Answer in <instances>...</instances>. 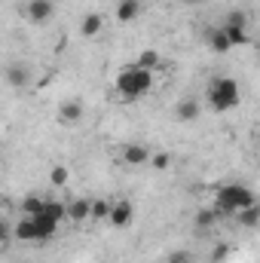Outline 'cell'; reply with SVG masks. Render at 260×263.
Listing matches in <instances>:
<instances>
[{"mask_svg": "<svg viewBox=\"0 0 260 263\" xmlns=\"http://www.w3.org/2000/svg\"><path fill=\"white\" fill-rule=\"evenodd\" d=\"M138 67H144V70H153V67L162 65V55L156 52V49H144V52H138Z\"/></svg>", "mask_w": 260, "mask_h": 263, "instance_id": "d6986e66", "label": "cell"}, {"mask_svg": "<svg viewBox=\"0 0 260 263\" xmlns=\"http://www.w3.org/2000/svg\"><path fill=\"white\" fill-rule=\"evenodd\" d=\"M205 95H208L211 110H217V114H227V110L239 107V101H242L239 83H236L233 77H211V80H208Z\"/></svg>", "mask_w": 260, "mask_h": 263, "instance_id": "3957f363", "label": "cell"}, {"mask_svg": "<svg viewBox=\"0 0 260 263\" xmlns=\"http://www.w3.org/2000/svg\"><path fill=\"white\" fill-rule=\"evenodd\" d=\"M169 263H196V257L190 251H172L169 254Z\"/></svg>", "mask_w": 260, "mask_h": 263, "instance_id": "d4e9b609", "label": "cell"}, {"mask_svg": "<svg viewBox=\"0 0 260 263\" xmlns=\"http://www.w3.org/2000/svg\"><path fill=\"white\" fill-rule=\"evenodd\" d=\"M123 162L126 165H147L150 162V150L144 144H126L123 147Z\"/></svg>", "mask_w": 260, "mask_h": 263, "instance_id": "9c48e42d", "label": "cell"}, {"mask_svg": "<svg viewBox=\"0 0 260 263\" xmlns=\"http://www.w3.org/2000/svg\"><path fill=\"white\" fill-rule=\"evenodd\" d=\"M49 181H52L55 187H65V184H67V168H65V165H55V168L49 172Z\"/></svg>", "mask_w": 260, "mask_h": 263, "instance_id": "603a6c76", "label": "cell"}, {"mask_svg": "<svg viewBox=\"0 0 260 263\" xmlns=\"http://www.w3.org/2000/svg\"><path fill=\"white\" fill-rule=\"evenodd\" d=\"M89 208H92L89 199H73V202L65 205V217L73 220V223H83V220H89Z\"/></svg>", "mask_w": 260, "mask_h": 263, "instance_id": "30bf717a", "label": "cell"}, {"mask_svg": "<svg viewBox=\"0 0 260 263\" xmlns=\"http://www.w3.org/2000/svg\"><path fill=\"white\" fill-rule=\"evenodd\" d=\"M40 208H43V199H37V196H28L25 202H22V211H25L28 217H34V214H40Z\"/></svg>", "mask_w": 260, "mask_h": 263, "instance_id": "44dd1931", "label": "cell"}, {"mask_svg": "<svg viewBox=\"0 0 260 263\" xmlns=\"http://www.w3.org/2000/svg\"><path fill=\"white\" fill-rule=\"evenodd\" d=\"M199 114H202V107H199V101H196V98H184V101L175 107V117H178L181 123H193Z\"/></svg>", "mask_w": 260, "mask_h": 263, "instance_id": "4fadbf2b", "label": "cell"}, {"mask_svg": "<svg viewBox=\"0 0 260 263\" xmlns=\"http://www.w3.org/2000/svg\"><path fill=\"white\" fill-rule=\"evenodd\" d=\"M205 43H208L211 52H230V49H233L230 40H227V34H224L220 28H208V31H205Z\"/></svg>", "mask_w": 260, "mask_h": 263, "instance_id": "8fae6325", "label": "cell"}, {"mask_svg": "<svg viewBox=\"0 0 260 263\" xmlns=\"http://www.w3.org/2000/svg\"><path fill=\"white\" fill-rule=\"evenodd\" d=\"M257 196H254V190L251 187H245L242 181H230V184H220L217 190H214V211L220 214V217H233L236 211H242V208H248V205H254Z\"/></svg>", "mask_w": 260, "mask_h": 263, "instance_id": "6da1fadb", "label": "cell"}, {"mask_svg": "<svg viewBox=\"0 0 260 263\" xmlns=\"http://www.w3.org/2000/svg\"><path fill=\"white\" fill-rule=\"evenodd\" d=\"M59 120H62V123H67V126H70V123H80V120H83V104H80L77 98L65 101V104L59 107Z\"/></svg>", "mask_w": 260, "mask_h": 263, "instance_id": "5bb4252c", "label": "cell"}, {"mask_svg": "<svg viewBox=\"0 0 260 263\" xmlns=\"http://www.w3.org/2000/svg\"><path fill=\"white\" fill-rule=\"evenodd\" d=\"M220 31L227 34V40H230V46H245V43H248V31H245V28H233V25H220Z\"/></svg>", "mask_w": 260, "mask_h": 263, "instance_id": "ac0fdd59", "label": "cell"}, {"mask_svg": "<svg viewBox=\"0 0 260 263\" xmlns=\"http://www.w3.org/2000/svg\"><path fill=\"white\" fill-rule=\"evenodd\" d=\"M55 15V3L52 0H28L25 3V18L34 25H46Z\"/></svg>", "mask_w": 260, "mask_h": 263, "instance_id": "277c9868", "label": "cell"}, {"mask_svg": "<svg viewBox=\"0 0 260 263\" xmlns=\"http://www.w3.org/2000/svg\"><path fill=\"white\" fill-rule=\"evenodd\" d=\"M114 89L120 92V98L138 101V98H144L153 89V70H144V67H138V65H126L117 73Z\"/></svg>", "mask_w": 260, "mask_h": 263, "instance_id": "7a4b0ae2", "label": "cell"}, {"mask_svg": "<svg viewBox=\"0 0 260 263\" xmlns=\"http://www.w3.org/2000/svg\"><path fill=\"white\" fill-rule=\"evenodd\" d=\"M101 28H104V18H101L98 12L83 15V22H80V34H83V37H98V34H101Z\"/></svg>", "mask_w": 260, "mask_h": 263, "instance_id": "9a60e30c", "label": "cell"}, {"mask_svg": "<svg viewBox=\"0 0 260 263\" xmlns=\"http://www.w3.org/2000/svg\"><path fill=\"white\" fill-rule=\"evenodd\" d=\"M6 83H9V86H15V89H25V86L31 83V67L22 65V62L9 65V67H6Z\"/></svg>", "mask_w": 260, "mask_h": 263, "instance_id": "ba28073f", "label": "cell"}, {"mask_svg": "<svg viewBox=\"0 0 260 263\" xmlns=\"http://www.w3.org/2000/svg\"><path fill=\"white\" fill-rule=\"evenodd\" d=\"M9 236H12V230H9V223H6V220L0 217V242H6Z\"/></svg>", "mask_w": 260, "mask_h": 263, "instance_id": "484cf974", "label": "cell"}, {"mask_svg": "<svg viewBox=\"0 0 260 263\" xmlns=\"http://www.w3.org/2000/svg\"><path fill=\"white\" fill-rule=\"evenodd\" d=\"M132 217H135V208H132L129 199L110 202V208H107V223H110L114 230H123V227H129Z\"/></svg>", "mask_w": 260, "mask_h": 263, "instance_id": "5b68a950", "label": "cell"}, {"mask_svg": "<svg viewBox=\"0 0 260 263\" xmlns=\"http://www.w3.org/2000/svg\"><path fill=\"white\" fill-rule=\"evenodd\" d=\"M217 217H220V214H217L211 205H205V208L196 214V230H202V233H205V230H211V227L217 223Z\"/></svg>", "mask_w": 260, "mask_h": 263, "instance_id": "e0dca14e", "label": "cell"}, {"mask_svg": "<svg viewBox=\"0 0 260 263\" xmlns=\"http://www.w3.org/2000/svg\"><path fill=\"white\" fill-rule=\"evenodd\" d=\"M224 25H233V28H245V31H248V15H245L242 9H233V12L227 15Z\"/></svg>", "mask_w": 260, "mask_h": 263, "instance_id": "ffe728a7", "label": "cell"}, {"mask_svg": "<svg viewBox=\"0 0 260 263\" xmlns=\"http://www.w3.org/2000/svg\"><path fill=\"white\" fill-rule=\"evenodd\" d=\"M31 220H34L37 242H46V239H52V236L59 233V220H55V217H49V214H34Z\"/></svg>", "mask_w": 260, "mask_h": 263, "instance_id": "8992f818", "label": "cell"}, {"mask_svg": "<svg viewBox=\"0 0 260 263\" xmlns=\"http://www.w3.org/2000/svg\"><path fill=\"white\" fill-rule=\"evenodd\" d=\"M233 217H236V223H239V227H245V230H254V227L260 223V205L254 202V205H248V208L236 211Z\"/></svg>", "mask_w": 260, "mask_h": 263, "instance_id": "7c38bea8", "label": "cell"}, {"mask_svg": "<svg viewBox=\"0 0 260 263\" xmlns=\"http://www.w3.org/2000/svg\"><path fill=\"white\" fill-rule=\"evenodd\" d=\"M150 162H153V168H159V172H162V168H169V165H172V156H169V153H150Z\"/></svg>", "mask_w": 260, "mask_h": 263, "instance_id": "cb8c5ba5", "label": "cell"}, {"mask_svg": "<svg viewBox=\"0 0 260 263\" xmlns=\"http://www.w3.org/2000/svg\"><path fill=\"white\" fill-rule=\"evenodd\" d=\"M107 208H110V202H104V199H95V202H92V208H89V217L101 220V217H107Z\"/></svg>", "mask_w": 260, "mask_h": 263, "instance_id": "7402d4cb", "label": "cell"}, {"mask_svg": "<svg viewBox=\"0 0 260 263\" xmlns=\"http://www.w3.org/2000/svg\"><path fill=\"white\" fill-rule=\"evenodd\" d=\"M141 12H144V0H120L117 3V22H123V25L135 22Z\"/></svg>", "mask_w": 260, "mask_h": 263, "instance_id": "52a82bcc", "label": "cell"}, {"mask_svg": "<svg viewBox=\"0 0 260 263\" xmlns=\"http://www.w3.org/2000/svg\"><path fill=\"white\" fill-rule=\"evenodd\" d=\"M12 236L18 239V242H37V233H34V220L25 214L18 223H15V230H12Z\"/></svg>", "mask_w": 260, "mask_h": 263, "instance_id": "2e32d148", "label": "cell"}]
</instances>
